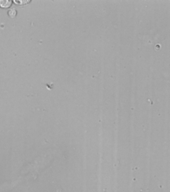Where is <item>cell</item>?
Wrapping results in <instances>:
<instances>
[{
    "label": "cell",
    "instance_id": "obj_1",
    "mask_svg": "<svg viewBox=\"0 0 170 192\" xmlns=\"http://www.w3.org/2000/svg\"><path fill=\"white\" fill-rule=\"evenodd\" d=\"M12 2L9 1H0V6L2 8H8L11 5Z\"/></svg>",
    "mask_w": 170,
    "mask_h": 192
},
{
    "label": "cell",
    "instance_id": "obj_3",
    "mask_svg": "<svg viewBox=\"0 0 170 192\" xmlns=\"http://www.w3.org/2000/svg\"><path fill=\"white\" fill-rule=\"evenodd\" d=\"M14 3H16L17 4H20V3H21V4H20V5H25V4H27L29 2L28 1H14Z\"/></svg>",
    "mask_w": 170,
    "mask_h": 192
},
{
    "label": "cell",
    "instance_id": "obj_2",
    "mask_svg": "<svg viewBox=\"0 0 170 192\" xmlns=\"http://www.w3.org/2000/svg\"><path fill=\"white\" fill-rule=\"evenodd\" d=\"M17 14V11H15L14 9H10L9 11H8V14L9 15V16L11 17H15V15Z\"/></svg>",
    "mask_w": 170,
    "mask_h": 192
}]
</instances>
